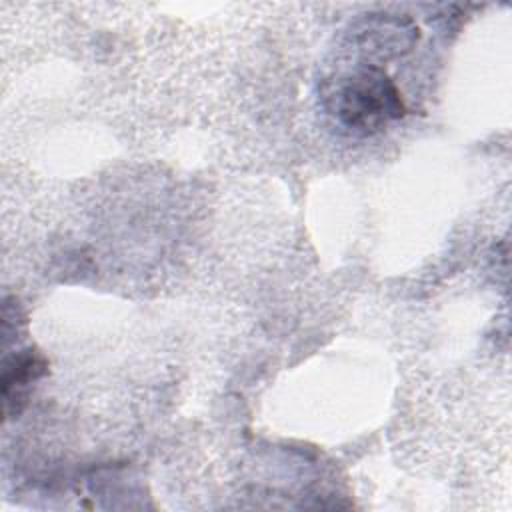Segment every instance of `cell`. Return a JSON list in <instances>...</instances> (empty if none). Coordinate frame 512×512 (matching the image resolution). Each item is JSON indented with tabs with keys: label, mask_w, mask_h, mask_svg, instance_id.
<instances>
[{
	"label": "cell",
	"mask_w": 512,
	"mask_h": 512,
	"mask_svg": "<svg viewBox=\"0 0 512 512\" xmlns=\"http://www.w3.org/2000/svg\"><path fill=\"white\" fill-rule=\"evenodd\" d=\"M46 372V362L32 350H20L2 364V400L4 414L18 412L16 402L26 396V390Z\"/></svg>",
	"instance_id": "7a4b0ae2"
},
{
	"label": "cell",
	"mask_w": 512,
	"mask_h": 512,
	"mask_svg": "<svg viewBox=\"0 0 512 512\" xmlns=\"http://www.w3.org/2000/svg\"><path fill=\"white\" fill-rule=\"evenodd\" d=\"M326 96L340 124L360 136L378 132L406 112L398 88L376 66L358 68L336 80Z\"/></svg>",
	"instance_id": "6da1fadb"
}]
</instances>
